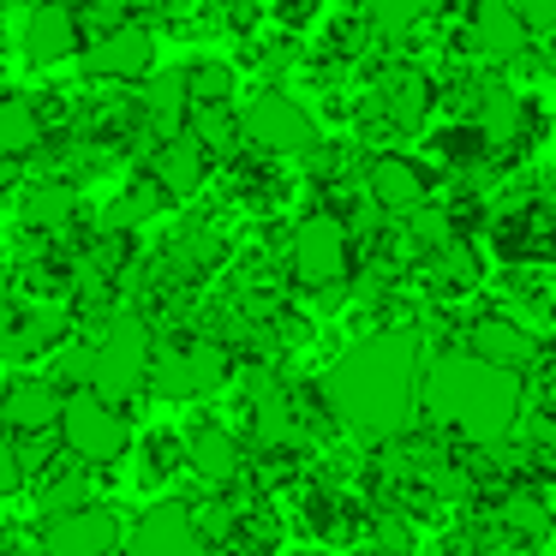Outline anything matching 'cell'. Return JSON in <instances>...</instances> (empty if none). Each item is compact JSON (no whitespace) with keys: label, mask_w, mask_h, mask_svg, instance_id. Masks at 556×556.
<instances>
[{"label":"cell","mask_w":556,"mask_h":556,"mask_svg":"<svg viewBox=\"0 0 556 556\" xmlns=\"http://www.w3.org/2000/svg\"><path fill=\"white\" fill-rule=\"evenodd\" d=\"M18 174H25V168H13V162H0V198H13V192H18Z\"/></svg>","instance_id":"obj_28"},{"label":"cell","mask_w":556,"mask_h":556,"mask_svg":"<svg viewBox=\"0 0 556 556\" xmlns=\"http://www.w3.org/2000/svg\"><path fill=\"white\" fill-rule=\"evenodd\" d=\"M54 437L66 443V455H73L78 467H97V472L121 467V460L132 455V419H126V407L102 401L97 389H66Z\"/></svg>","instance_id":"obj_6"},{"label":"cell","mask_w":556,"mask_h":556,"mask_svg":"<svg viewBox=\"0 0 556 556\" xmlns=\"http://www.w3.org/2000/svg\"><path fill=\"white\" fill-rule=\"evenodd\" d=\"M222 556H240V551H222Z\"/></svg>","instance_id":"obj_34"},{"label":"cell","mask_w":556,"mask_h":556,"mask_svg":"<svg viewBox=\"0 0 556 556\" xmlns=\"http://www.w3.org/2000/svg\"><path fill=\"white\" fill-rule=\"evenodd\" d=\"M419 156L443 174V186H455V180H479L496 162V150H491V138H484L479 121H448L443 114V121H431L419 132Z\"/></svg>","instance_id":"obj_17"},{"label":"cell","mask_w":556,"mask_h":556,"mask_svg":"<svg viewBox=\"0 0 556 556\" xmlns=\"http://www.w3.org/2000/svg\"><path fill=\"white\" fill-rule=\"evenodd\" d=\"M460 18H467L472 54H479L484 66H496V73H508V66L532 49L527 25H520V13H515V0H472Z\"/></svg>","instance_id":"obj_19"},{"label":"cell","mask_w":556,"mask_h":556,"mask_svg":"<svg viewBox=\"0 0 556 556\" xmlns=\"http://www.w3.org/2000/svg\"><path fill=\"white\" fill-rule=\"evenodd\" d=\"M300 556H336V551H329V544H305Z\"/></svg>","instance_id":"obj_31"},{"label":"cell","mask_w":556,"mask_h":556,"mask_svg":"<svg viewBox=\"0 0 556 556\" xmlns=\"http://www.w3.org/2000/svg\"><path fill=\"white\" fill-rule=\"evenodd\" d=\"M520 413H527V377L484 365L467 348L431 353V365H425V419L455 431L460 443L496 448L520 431Z\"/></svg>","instance_id":"obj_2"},{"label":"cell","mask_w":556,"mask_h":556,"mask_svg":"<svg viewBox=\"0 0 556 556\" xmlns=\"http://www.w3.org/2000/svg\"><path fill=\"white\" fill-rule=\"evenodd\" d=\"M121 556H216L210 532L198 527L192 503H150L138 508V520L126 527V551Z\"/></svg>","instance_id":"obj_12"},{"label":"cell","mask_w":556,"mask_h":556,"mask_svg":"<svg viewBox=\"0 0 556 556\" xmlns=\"http://www.w3.org/2000/svg\"><path fill=\"white\" fill-rule=\"evenodd\" d=\"M520 25H527L532 42H551L556 37V0H515Z\"/></svg>","instance_id":"obj_27"},{"label":"cell","mask_w":556,"mask_h":556,"mask_svg":"<svg viewBox=\"0 0 556 556\" xmlns=\"http://www.w3.org/2000/svg\"><path fill=\"white\" fill-rule=\"evenodd\" d=\"M359 186L389 222H407L413 210H425L431 198H443V174L419 156V150H365Z\"/></svg>","instance_id":"obj_8"},{"label":"cell","mask_w":556,"mask_h":556,"mask_svg":"<svg viewBox=\"0 0 556 556\" xmlns=\"http://www.w3.org/2000/svg\"><path fill=\"white\" fill-rule=\"evenodd\" d=\"M425 365H431V348H425L419 324L365 329L324 371V395L336 407V425L348 437H359L365 448H377L389 437H401L407 425H419Z\"/></svg>","instance_id":"obj_1"},{"label":"cell","mask_w":556,"mask_h":556,"mask_svg":"<svg viewBox=\"0 0 556 556\" xmlns=\"http://www.w3.org/2000/svg\"><path fill=\"white\" fill-rule=\"evenodd\" d=\"M460 348L479 353L484 365H503V371H515V377H532V371H539V359H544V336H539V329H527L520 317H508L503 305H484L479 317H467Z\"/></svg>","instance_id":"obj_15"},{"label":"cell","mask_w":556,"mask_h":556,"mask_svg":"<svg viewBox=\"0 0 556 556\" xmlns=\"http://www.w3.org/2000/svg\"><path fill=\"white\" fill-rule=\"evenodd\" d=\"M551 288H556V281H551Z\"/></svg>","instance_id":"obj_35"},{"label":"cell","mask_w":556,"mask_h":556,"mask_svg":"<svg viewBox=\"0 0 556 556\" xmlns=\"http://www.w3.org/2000/svg\"><path fill=\"white\" fill-rule=\"evenodd\" d=\"M138 168H150L162 180V192L174 198V204H192V198H204L210 174H216V162H210V150L198 144L192 132H174L162 138V144H150V156L138 162Z\"/></svg>","instance_id":"obj_20"},{"label":"cell","mask_w":556,"mask_h":556,"mask_svg":"<svg viewBox=\"0 0 556 556\" xmlns=\"http://www.w3.org/2000/svg\"><path fill=\"white\" fill-rule=\"evenodd\" d=\"M186 132L210 150V162H233L245 150V121H240V102H204V109L186 114Z\"/></svg>","instance_id":"obj_23"},{"label":"cell","mask_w":556,"mask_h":556,"mask_svg":"<svg viewBox=\"0 0 556 556\" xmlns=\"http://www.w3.org/2000/svg\"><path fill=\"white\" fill-rule=\"evenodd\" d=\"M18 54L37 73L78 66V54H85V18H78L73 0H37L25 13V25H18Z\"/></svg>","instance_id":"obj_13"},{"label":"cell","mask_w":556,"mask_h":556,"mask_svg":"<svg viewBox=\"0 0 556 556\" xmlns=\"http://www.w3.org/2000/svg\"><path fill=\"white\" fill-rule=\"evenodd\" d=\"M174 210V198L162 192V180L150 168H132L126 174V186L121 192L109 198V204H102V216H97V228H121V233H144L150 222L156 216H168Z\"/></svg>","instance_id":"obj_21"},{"label":"cell","mask_w":556,"mask_h":556,"mask_svg":"<svg viewBox=\"0 0 556 556\" xmlns=\"http://www.w3.org/2000/svg\"><path fill=\"white\" fill-rule=\"evenodd\" d=\"M240 359H233L228 341L204 336H174V341H156V359H150V395L156 401H210L216 389L233 383Z\"/></svg>","instance_id":"obj_5"},{"label":"cell","mask_w":556,"mask_h":556,"mask_svg":"<svg viewBox=\"0 0 556 556\" xmlns=\"http://www.w3.org/2000/svg\"><path fill=\"white\" fill-rule=\"evenodd\" d=\"M0 544H7V515H0Z\"/></svg>","instance_id":"obj_32"},{"label":"cell","mask_w":556,"mask_h":556,"mask_svg":"<svg viewBox=\"0 0 556 556\" xmlns=\"http://www.w3.org/2000/svg\"><path fill=\"white\" fill-rule=\"evenodd\" d=\"M520 556H544V551H520Z\"/></svg>","instance_id":"obj_33"},{"label":"cell","mask_w":556,"mask_h":556,"mask_svg":"<svg viewBox=\"0 0 556 556\" xmlns=\"http://www.w3.org/2000/svg\"><path fill=\"white\" fill-rule=\"evenodd\" d=\"M150 359H156V324L132 305L109 317V324L90 336V377L85 389H97L114 407H132L138 395H150Z\"/></svg>","instance_id":"obj_4"},{"label":"cell","mask_w":556,"mask_h":556,"mask_svg":"<svg viewBox=\"0 0 556 556\" xmlns=\"http://www.w3.org/2000/svg\"><path fill=\"white\" fill-rule=\"evenodd\" d=\"M49 144V126H42L37 102L18 97V90H0V162H13V168H30Z\"/></svg>","instance_id":"obj_22"},{"label":"cell","mask_w":556,"mask_h":556,"mask_svg":"<svg viewBox=\"0 0 556 556\" xmlns=\"http://www.w3.org/2000/svg\"><path fill=\"white\" fill-rule=\"evenodd\" d=\"M240 121H245V144L264 150V156H281V162H300L324 138V121L288 85H264L252 102H240Z\"/></svg>","instance_id":"obj_7"},{"label":"cell","mask_w":556,"mask_h":556,"mask_svg":"<svg viewBox=\"0 0 556 556\" xmlns=\"http://www.w3.org/2000/svg\"><path fill=\"white\" fill-rule=\"evenodd\" d=\"M539 66H544V78H551V85H556V37H551V42H544V54H539Z\"/></svg>","instance_id":"obj_29"},{"label":"cell","mask_w":556,"mask_h":556,"mask_svg":"<svg viewBox=\"0 0 556 556\" xmlns=\"http://www.w3.org/2000/svg\"><path fill=\"white\" fill-rule=\"evenodd\" d=\"M126 551V520L109 503H85L66 515L42 520L37 556H121Z\"/></svg>","instance_id":"obj_14"},{"label":"cell","mask_w":556,"mask_h":556,"mask_svg":"<svg viewBox=\"0 0 556 556\" xmlns=\"http://www.w3.org/2000/svg\"><path fill=\"white\" fill-rule=\"evenodd\" d=\"M484 252L496 269H556V180L551 174H515L496 186V210L484 228Z\"/></svg>","instance_id":"obj_3"},{"label":"cell","mask_w":556,"mask_h":556,"mask_svg":"<svg viewBox=\"0 0 556 556\" xmlns=\"http://www.w3.org/2000/svg\"><path fill=\"white\" fill-rule=\"evenodd\" d=\"M156 66H162V37H156L150 18H121L114 30L90 37L85 54H78L85 85H126V90H138Z\"/></svg>","instance_id":"obj_9"},{"label":"cell","mask_w":556,"mask_h":556,"mask_svg":"<svg viewBox=\"0 0 556 556\" xmlns=\"http://www.w3.org/2000/svg\"><path fill=\"white\" fill-rule=\"evenodd\" d=\"M114 7H126V13H138V18H144L150 7H156V0H114Z\"/></svg>","instance_id":"obj_30"},{"label":"cell","mask_w":556,"mask_h":556,"mask_svg":"<svg viewBox=\"0 0 556 556\" xmlns=\"http://www.w3.org/2000/svg\"><path fill=\"white\" fill-rule=\"evenodd\" d=\"M156 264L168 269L180 288H204L210 276H222V269L233 264V240H228V228H222L216 216H186L180 228L162 240Z\"/></svg>","instance_id":"obj_11"},{"label":"cell","mask_w":556,"mask_h":556,"mask_svg":"<svg viewBox=\"0 0 556 556\" xmlns=\"http://www.w3.org/2000/svg\"><path fill=\"white\" fill-rule=\"evenodd\" d=\"M13 491H25V448L0 425V496H13Z\"/></svg>","instance_id":"obj_26"},{"label":"cell","mask_w":556,"mask_h":556,"mask_svg":"<svg viewBox=\"0 0 556 556\" xmlns=\"http://www.w3.org/2000/svg\"><path fill=\"white\" fill-rule=\"evenodd\" d=\"M245 467H252V443H245L233 425L198 419L192 431H186V472H192L204 491H240Z\"/></svg>","instance_id":"obj_16"},{"label":"cell","mask_w":556,"mask_h":556,"mask_svg":"<svg viewBox=\"0 0 556 556\" xmlns=\"http://www.w3.org/2000/svg\"><path fill=\"white\" fill-rule=\"evenodd\" d=\"M85 503H97L85 479H54V484H42V520H49V515H66V508H85Z\"/></svg>","instance_id":"obj_25"},{"label":"cell","mask_w":556,"mask_h":556,"mask_svg":"<svg viewBox=\"0 0 556 556\" xmlns=\"http://www.w3.org/2000/svg\"><path fill=\"white\" fill-rule=\"evenodd\" d=\"M186 66V97H192V109H204V102H240V78L245 66L228 61V54H192Z\"/></svg>","instance_id":"obj_24"},{"label":"cell","mask_w":556,"mask_h":556,"mask_svg":"<svg viewBox=\"0 0 556 556\" xmlns=\"http://www.w3.org/2000/svg\"><path fill=\"white\" fill-rule=\"evenodd\" d=\"M491 252H484L479 240H443L437 252H425L419 264H413V288L425 293V305H467L484 293V281H491Z\"/></svg>","instance_id":"obj_10"},{"label":"cell","mask_w":556,"mask_h":556,"mask_svg":"<svg viewBox=\"0 0 556 556\" xmlns=\"http://www.w3.org/2000/svg\"><path fill=\"white\" fill-rule=\"evenodd\" d=\"M66 407V383L54 371H25L13 383H0V425L13 437H42L61 425Z\"/></svg>","instance_id":"obj_18"}]
</instances>
